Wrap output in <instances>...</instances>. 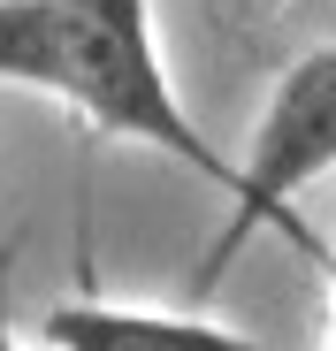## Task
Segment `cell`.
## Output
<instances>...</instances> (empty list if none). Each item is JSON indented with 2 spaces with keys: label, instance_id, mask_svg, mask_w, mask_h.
Listing matches in <instances>:
<instances>
[{
  "label": "cell",
  "instance_id": "6da1fadb",
  "mask_svg": "<svg viewBox=\"0 0 336 351\" xmlns=\"http://www.w3.org/2000/svg\"><path fill=\"white\" fill-rule=\"evenodd\" d=\"M0 77L53 92L99 138L168 153L221 199L237 184V160L214 153V138L176 99V77L153 38V0H0Z\"/></svg>",
  "mask_w": 336,
  "mask_h": 351
},
{
  "label": "cell",
  "instance_id": "7a4b0ae2",
  "mask_svg": "<svg viewBox=\"0 0 336 351\" xmlns=\"http://www.w3.org/2000/svg\"><path fill=\"white\" fill-rule=\"evenodd\" d=\"M328 168H336V46H313V53H298V62L275 77L260 123H252V138H245L237 184H230V221H221L214 245H206L199 290H214L221 267H230L260 229H283L306 260L328 267V252L313 245V229L298 221V191L321 184Z\"/></svg>",
  "mask_w": 336,
  "mask_h": 351
},
{
  "label": "cell",
  "instance_id": "3957f363",
  "mask_svg": "<svg viewBox=\"0 0 336 351\" xmlns=\"http://www.w3.org/2000/svg\"><path fill=\"white\" fill-rule=\"evenodd\" d=\"M31 343L46 351H252L245 328H221L206 313H145V306H46Z\"/></svg>",
  "mask_w": 336,
  "mask_h": 351
},
{
  "label": "cell",
  "instance_id": "277c9868",
  "mask_svg": "<svg viewBox=\"0 0 336 351\" xmlns=\"http://www.w3.org/2000/svg\"><path fill=\"white\" fill-rule=\"evenodd\" d=\"M221 8H237V16H267V8H291V0H221Z\"/></svg>",
  "mask_w": 336,
  "mask_h": 351
},
{
  "label": "cell",
  "instance_id": "5b68a950",
  "mask_svg": "<svg viewBox=\"0 0 336 351\" xmlns=\"http://www.w3.org/2000/svg\"><path fill=\"white\" fill-rule=\"evenodd\" d=\"M328 298H336V252H328ZM328 343H336V328H328Z\"/></svg>",
  "mask_w": 336,
  "mask_h": 351
}]
</instances>
